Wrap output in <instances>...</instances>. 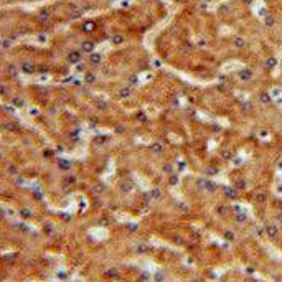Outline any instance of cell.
<instances>
[{
	"label": "cell",
	"instance_id": "1",
	"mask_svg": "<svg viewBox=\"0 0 282 282\" xmlns=\"http://www.w3.org/2000/svg\"><path fill=\"white\" fill-rule=\"evenodd\" d=\"M239 78L243 79V81H249L252 78V71L249 69H244V71H239Z\"/></svg>",
	"mask_w": 282,
	"mask_h": 282
},
{
	"label": "cell",
	"instance_id": "2",
	"mask_svg": "<svg viewBox=\"0 0 282 282\" xmlns=\"http://www.w3.org/2000/svg\"><path fill=\"white\" fill-rule=\"evenodd\" d=\"M271 99H272V97H271V94H261V96H259V101H261L262 104L271 102Z\"/></svg>",
	"mask_w": 282,
	"mask_h": 282
},
{
	"label": "cell",
	"instance_id": "3",
	"mask_svg": "<svg viewBox=\"0 0 282 282\" xmlns=\"http://www.w3.org/2000/svg\"><path fill=\"white\" fill-rule=\"evenodd\" d=\"M234 45L237 48H241V46H244V40L243 38H234Z\"/></svg>",
	"mask_w": 282,
	"mask_h": 282
},
{
	"label": "cell",
	"instance_id": "4",
	"mask_svg": "<svg viewBox=\"0 0 282 282\" xmlns=\"http://www.w3.org/2000/svg\"><path fill=\"white\" fill-rule=\"evenodd\" d=\"M266 64H267V66H269V68H272V66H276V59H274V58L267 59V63H266Z\"/></svg>",
	"mask_w": 282,
	"mask_h": 282
},
{
	"label": "cell",
	"instance_id": "5",
	"mask_svg": "<svg viewBox=\"0 0 282 282\" xmlns=\"http://www.w3.org/2000/svg\"><path fill=\"white\" fill-rule=\"evenodd\" d=\"M160 150H162V145H160V144H155V145H153V152H160Z\"/></svg>",
	"mask_w": 282,
	"mask_h": 282
},
{
	"label": "cell",
	"instance_id": "6",
	"mask_svg": "<svg viewBox=\"0 0 282 282\" xmlns=\"http://www.w3.org/2000/svg\"><path fill=\"white\" fill-rule=\"evenodd\" d=\"M259 135H261V139H266V137H267V132H266V130H261Z\"/></svg>",
	"mask_w": 282,
	"mask_h": 282
},
{
	"label": "cell",
	"instance_id": "7",
	"mask_svg": "<svg viewBox=\"0 0 282 282\" xmlns=\"http://www.w3.org/2000/svg\"><path fill=\"white\" fill-rule=\"evenodd\" d=\"M266 23H267V25H272V23H274V20H272L271 17H267V18H266Z\"/></svg>",
	"mask_w": 282,
	"mask_h": 282
},
{
	"label": "cell",
	"instance_id": "8",
	"mask_svg": "<svg viewBox=\"0 0 282 282\" xmlns=\"http://www.w3.org/2000/svg\"><path fill=\"white\" fill-rule=\"evenodd\" d=\"M281 88H282V84H281Z\"/></svg>",
	"mask_w": 282,
	"mask_h": 282
},
{
	"label": "cell",
	"instance_id": "9",
	"mask_svg": "<svg viewBox=\"0 0 282 282\" xmlns=\"http://www.w3.org/2000/svg\"><path fill=\"white\" fill-rule=\"evenodd\" d=\"M208 2H209V0H208Z\"/></svg>",
	"mask_w": 282,
	"mask_h": 282
}]
</instances>
